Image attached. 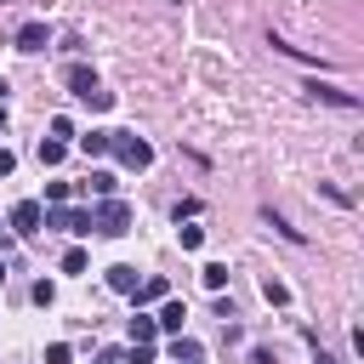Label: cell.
Segmentation results:
<instances>
[{"label":"cell","mask_w":364,"mask_h":364,"mask_svg":"<svg viewBox=\"0 0 364 364\" xmlns=\"http://www.w3.org/2000/svg\"><path fill=\"white\" fill-rule=\"evenodd\" d=\"M108 154H114L125 171H148V165H154V148H148L136 131H114V148H108Z\"/></svg>","instance_id":"1"},{"label":"cell","mask_w":364,"mask_h":364,"mask_svg":"<svg viewBox=\"0 0 364 364\" xmlns=\"http://www.w3.org/2000/svg\"><path fill=\"white\" fill-rule=\"evenodd\" d=\"M91 228H97V233H108V239L131 233V205H125V199H102V205H97V216H91Z\"/></svg>","instance_id":"2"},{"label":"cell","mask_w":364,"mask_h":364,"mask_svg":"<svg viewBox=\"0 0 364 364\" xmlns=\"http://www.w3.org/2000/svg\"><path fill=\"white\" fill-rule=\"evenodd\" d=\"M40 222H46V205H40V199H17V205H11V233L34 239V233H40Z\"/></svg>","instance_id":"3"},{"label":"cell","mask_w":364,"mask_h":364,"mask_svg":"<svg viewBox=\"0 0 364 364\" xmlns=\"http://www.w3.org/2000/svg\"><path fill=\"white\" fill-rule=\"evenodd\" d=\"M63 85H68V91H74V97H80V102H85V97H91V91H97V74H91V68H85V63H68V68H63Z\"/></svg>","instance_id":"4"},{"label":"cell","mask_w":364,"mask_h":364,"mask_svg":"<svg viewBox=\"0 0 364 364\" xmlns=\"http://www.w3.org/2000/svg\"><path fill=\"white\" fill-rule=\"evenodd\" d=\"M136 284H142V279H136L131 262H114V267H108V290H114V296H136Z\"/></svg>","instance_id":"5"},{"label":"cell","mask_w":364,"mask_h":364,"mask_svg":"<svg viewBox=\"0 0 364 364\" xmlns=\"http://www.w3.org/2000/svg\"><path fill=\"white\" fill-rule=\"evenodd\" d=\"M46 46H51V28L46 23H23L17 28V51H46Z\"/></svg>","instance_id":"6"},{"label":"cell","mask_w":364,"mask_h":364,"mask_svg":"<svg viewBox=\"0 0 364 364\" xmlns=\"http://www.w3.org/2000/svg\"><path fill=\"white\" fill-rule=\"evenodd\" d=\"M307 97H313V102H336V108H358L353 91H341V85H318V80L307 85Z\"/></svg>","instance_id":"7"},{"label":"cell","mask_w":364,"mask_h":364,"mask_svg":"<svg viewBox=\"0 0 364 364\" xmlns=\"http://www.w3.org/2000/svg\"><path fill=\"white\" fill-rule=\"evenodd\" d=\"M108 148H114V131H85V136H80V154H85V159H102Z\"/></svg>","instance_id":"8"},{"label":"cell","mask_w":364,"mask_h":364,"mask_svg":"<svg viewBox=\"0 0 364 364\" xmlns=\"http://www.w3.org/2000/svg\"><path fill=\"white\" fill-rule=\"evenodd\" d=\"M80 188H85V193H97V199H114V188H119V176H114V171H91V176H85Z\"/></svg>","instance_id":"9"},{"label":"cell","mask_w":364,"mask_h":364,"mask_svg":"<svg viewBox=\"0 0 364 364\" xmlns=\"http://www.w3.org/2000/svg\"><path fill=\"white\" fill-rule=\"evenodd\" d=\"M182 318H188V307H182V301H165L154 324H159V330H171V336H182Z\"/></svg>","instance_id":"10"},{"label":"cell","mask_w":364,"mask_h":364,"mask_svg":"<svg viewBox=\"0 0 364 364\" xmlns=\"http://www.w3.org/2000/svg\"><path fill=\"white\" fill-rule=\"evenodd\" d=\"M154 336H159V324H154L148 313H131V341H136V347H154Z\"/></svg>","instance_id":"11"},{"label":"cell","mask_w":364,"mask_h":364,"mask_svg":"<svg viewBox=\"0 0 364 364\" xmlns=\"http://www.w3.org/2000/svg\"><path fill=\"white\" fill-rule=\"evenodd\" d=\"M165 296H171V284L154 273V279H142V284H136V296H131V301H165Z\"/></svg>","instance_id":"12"},{"label":"cell","mask_w":364,"mask_h":364,"mask_svg":"<svg viewBox=\"0 0 364 364\" xmlns=\"http://www.w3.org/2000/svg\"><path fill=\"white\" fill-rule=\"evenodd\" d=\"M171 358H188V364H199V358H205V347H199L193 336H171Z\"/></svg>","instance_id":"13"},{"label":"cell","mask_w":364,"mask_h":364,"mask_svg":"<svg viewBox=\"0 0 364 364\" xmlns=\"http://www.w3.org/2000/svg\"><path fill=\"white\" fill-rule=\"evenodd\" d=\"M199 284H205V290H222V284H228V262H205V267H199Z\"/></svg>","instance_id":"14"},{"label":"cell","mask_w":364,"mask_h":364,"mask_svg":"<svg viewBox=\"0 0 364 364\" xmlns=\"http://www.w3.org/2000/svg\"><path fill=\"white\" fill-rule=\"evenodd\" d=\"M262 296H267V301H273V307H284V301H290V284H284V279H273V273H267V279H262Z\"/></svg>","instance_id":"15"},{"label":"cell","mask_w":364,"mask_h":364,"mask_svg":"<svg viewBox=\"0 0 364 364\" xmlns=\"http://www.w3.org/2000/svg\"><path fill=\"white\" fill-rule=\"evenodd\" d=\"M63 154H68V142H57V136L40 142V165H63Z\"/></svg>","instance_id":"16"},{"label":"cell","mask_w":364,"mask_h":364,"mask_svg":"<svg viewBox=\"0 0 364 364\" xmlns=\"http://www.w3.org/2000/svg\"><path fill=\"white\" fill-rule=\"evenodd\" d=\"M85 267H91V256H85L80 245H68V250H63V273H85Z\"/></svg>","instance_id":"17"},{"label":"cell","mask_w":364,"mask_h":364,"mask_svg":"<svg viewBox=\"0 0 364 364\" xmlns=\"http://www.w3.org/2000/svg\"><path fill=\"white\" fill-rule=\"evenodd\" d=\"M176 239H182V250H199V245H205V228L188 222V228H176Z\"/></svg>","instance_id":"18"},{"label":"cell","mask_w":364,"mask_h":364,"mask_svg":"<svg viewBox=\"0 0 364 364\" xmlns=\"http://www.w3.org/2000/svg\"><path fill=\"white\" fill-rule=\"evenodd\" d=\"M68 358H74L68 341H51V347H46V364H68Z\"/></svg>","instance_id":"19"},{"label":"cell","mask_w":364,"mask_h":364,"mask_svg":"<svg viewBox=\"0 0 364 364\" xmlns=\"http://www.w3.org/2000/svg\"><path fill=\"white\" fill-rule=\"evenodd\" d=\"M34 301H40V307H51V301H57V284H51V279H40V284H34Z\"/></svg>","instance_id":"20"},{"label":"cell","mask_w":364,"mask_h":364,"mask_svg":"<svg viewBox=\"0 0 364 364\" xmlns=\"http://www.w3.org/2000/svg\"><path fill=\"white\" fill-rule=\"evenodd\" d=\"M51 136H57V142H63V136H74V119H68V114H57V119H51Z\"/></svg>","instance_id":"21"},{"label":"cell","mask_w":364,"mask_h":364,"mask_svg":"<svg viewBox=\"0 0 364 364\" xmlns=\"http://www.w3.org/2000/svg\"><path fill=\"white\" fill-rule=\"evenodd\" d=\"M11 171H17V154H11V148H0V176H11Z\"/></svg>","instance_id":"22"},{"label":"cell","mask_w":364,"mask_h":364,"mask_svg":"<svg viewBox=\"0 0 364 364\" xmlns=\"http://www.w3.org/2000/svg\"><path fill=\"white\" fill-rule=\"evenodd\" d=\"M245 364H273V353H267V347H250V358H245Z\"/></svg>","instance_id":"23"},{"label":"cell","mask_w":364,"mask_h":364,"mask_svg":"<svg viewBox=\"0 0 364 364\" xmlns=\"http://www.w3.org/2000/svg\"><path fill=\"white\" fill-rule=\"evenodd\" d=\"M97 364H119V353H114V347H108V353H97Z\"/></svg>","instance_id":"24"},{"label":"cell","mask_w":364,"mask_h":364,"mask_svg":"<svg viewBox=\"0 0 364 364\" xmlns=\"http://www.w3.org/2000/svg\"><path fill=\"white\" fill-rule=\"evenodd\" d=\"M318 364H336V358H330V353H324V347H318Z\"/></svg>","instance_id":"25"},{"label":"cell","mask_w":364,"mask_h":364,"mask_svg":"<svg viewBox=\"0 0 364 364\" xmlns=\"http://www.w3.org/2000/svg\"><path fill=\"white\" fill-rule=\"evenodd\" d=\"M0 125H6V102H0Z\"/></svg>","instance_id":"26"},{"label":"cell","mask_w":364,"mask_h":364,"mask_svg":"<svg viewBox=\"0 0 364 364\" xmlns=\"http://www.w3.org/2000/svg\"><path fill=\"white\" fill-rule=\"evenodd\" d=\"M0 284H6V262H0Z\"/></svg>","instance_id":"27"}]
</instances>
